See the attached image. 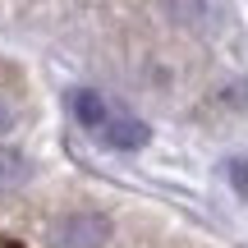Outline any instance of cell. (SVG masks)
Wrapping results in <instances>:
<instances>
[{
  "instance_id": "6da1fadb",
  "label": "cell",
  "mask_w": 248,
  "mask_h": 248,
  "mask_svg": "<svg viewBox=\"0 0 248 248\" xmlns=\"http://www.w3.org/2000/svg\"><path fill=\"white\" fill-rule=\"evenodd\" d=\"M110 234H115V225H110L106 212H88V207H78V212H64L51 221V230H46V248H106Z\"/></svg>"
},
{
  "instance_id": "7a4b0ae2",
  "label": "cell",
  "mask_w": 248,
  "mask_h": 248,
  "mask_svg": "<svg viewBox=\"0 0 248 248\" xmlns=\"http://www.w3.org/2000/svg\"><path fill=\"white\" fill-rule=\"evenodd\" d=\"M97 138L106 142V147H115V152H138V147H147V124L142 120H133V115H115L110 110L106 115V124L97 129Z\"/></svg>"
},
{
  "instance_id": "3957f363",
  "label": "cell",
  "mask_w": 248,
  "mask_h": 248,
  "mask_svg": "<svg viewBox=\"0 0 248 248\" xmlns=\"http://www.w3.org/2000/svg\"><path fill=\"white\" fill-rule=\"evenodd\" d=\"M69 110H74V120H78L83 129H92V133H97L101 124H106V115H110V106L97 97V92H88V88H78L69 97Z\"/></svg>"
},
{
  "instance_id": "277c9868",
  "label": "cell",
  "mask_w": 248,
  "mask_h": 248,
  "mask_svg": "<svg viewBox=\"0 0 248 248\" xmlns=\"http://www.w3.org/2000/svg\"><path fill=\"white\" fill-rule=\"evenodd\" d=\"M28 175H32V166H28V156H23V152L0 147V188H18Z\"/></svg>"
},
{
  "instance_id": "5b68a950",
  "label": "cell",
  "mask_w": 248,
  "mask_h": 248,
  "mask_svg": "<svg viewBox=\"0 0 248 248\" xmlns=\"http://www.w3.org/2000/svg\"><path fill=\"white\" fill-rule=\"evenodd\" d=\"M225 179H230L234 193L248 198V161H230V166H225Z\"/></svg>"
},
{
  "instance_id": "8992f818",
  "label": "cell",
  "mask_w": 248,
  "mask_h": 248,
  "mask_svg": "<svg viewBox=\"0 0 248 248\" xmlns=\"http://www.w3.org/2000/svg\"><path fill=\"white\" fill-rule=\"evenodd\" d=\"M9 124H14V115H9V106H5V101H0V133H5Z\"/></svg>"
}]
</instances>
